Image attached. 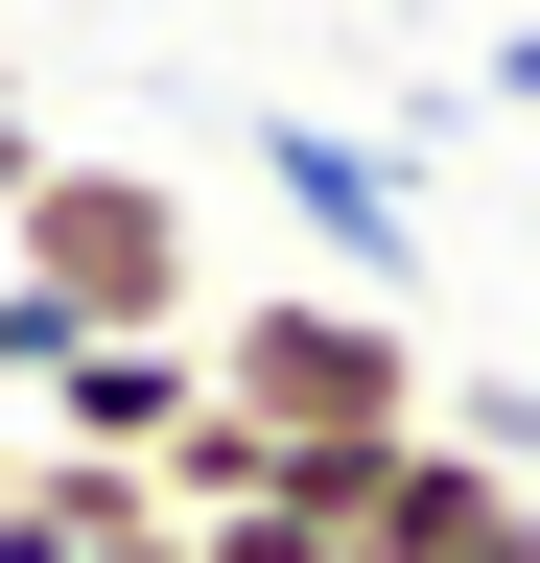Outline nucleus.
Here are the masks:
<instances>
[{
    "label": "nucleus",
    "instance_id": "obj_4",
    "mask_svg": "<svg viewBox=\"0 0 540 563\" xmlns=\"http://www.w3.org/2000/svg\"><path fill=\"white\" fill-rule=\"evenodd\" d=\"M47 446H95V470H142L165 446V422H188V329H71V352H47Z\"/></svg>",
    "mask_w": 540,
    "mask_h": 563
},
{
    "label": "nucleus",
    "instance_id": "obj_2",
    "mask_svg": "<svg viewBox=\"0 0 540 563\" xmlns=\"http://www.w3.org/2000/svg\"><path fill=\"white\" fill-rule=\"evenodd\" d=\"M0 282H24L47 329H188L212 306V235H188L165 165H71V141H47L24 211H0Z\"/></svg>",
    "mask_w": 540,
    "mask_h": 563
},
{
    "label": "nucleus",
    "instance_id": "obj_3",
    "mask_svg": "<svg viewBox=\"0 0 540 563\" xmlns=\"http://www.w3.org/2000/svg\"><path fill=\"white\" fill-rule=\"evenodd\" d=\"M235 165L306 211V282H353V306L423 329V188H399V141H353V118H258Z\"/></svg>",
    "mask_w": 540,
    "mask_h": 563
},
{
    "label": "nucleus",
    "instance_id": "obj_5",
    "mask_svg": "<svg viewBox=\"0 0 540 563\" xmlns=\"http://www.w3.org/2000/svg\"><path fill=\"white\" fill-rule=\"evenodd\" d=\"M165 493L142 470H95V446H47V470H0V563H95V540H142Z\"/></svg>",
    "mask_w": 540,
    "mask_h": 563
},
{
    "label": "nucleus",
    "instance_id": "obj_1",
    "mask_svg": "<svg viewBox=\"0 0 540 563\" xmlns=\"http://www.w3.org/2000/svg\"><path fill=\"white\" fill-rule=\"evenodd\" d=\"M188 399L258 422V446H399L447 376H423V329L353 306V282H283V306H188Z\"/></svg>",
    "mask_w": 540,
    "mask_h": 563
},
{
    "label": "nucleus",
    "instance_id": "obj_6",
    "mask_svg": "<svg viewBox=\"0 0 540 563\" xmlns=\"http://www.w3.org/2000/svg\"><path fill=\"white\" fill-rule=\"evenodd\" d=\"M423 563H540V493H470V517H447Z\"/></svg>",
    "mask_w": 540,
    "mask_h": 563
},
{
    "label": "nucleus",
    "instance_id": "obj_7",
    "mask_svg": "<svg viewBox=\"0 0 540 563\" xmlns=\"http://www.w3.org/2000/svg\"><path fill=\"white\" fill-rule=\"evenodd\" d=\"M24 165H47V141H24V95H0V211H24Z\"/></svg>",
    "mask_w": 540,
    "mask_h": 563
}]
</instances>
